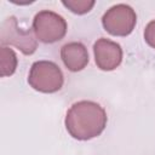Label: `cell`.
<instances>
[{"instance_id": "3957f363", "label": "cell", "mask_w": 155, "mask_h": 155, "mask_svg": "<svg viewBox=\"0 0 155 155\" xmlns=\"http://www.w3.org/2000/svg\"><path fill=\"white\" fill-rule=\"evenodd\" d=\"M33 31L39 41L53 44L64 38L67 33V22L61 15L44 10L35 15L33 19Z\"/></svg>"}, {"instance_id": "ba28073f", "label": "cell", "mask_w": 155, "mask_h": 155, "mask_svg": "<svg viewBox=\"0 0 155 155\" xmlns=\"http://www.w3.org/2000/svg\"><path fill=\"white\" fill-rule=\"evenodd\" d=\"M17 68V56L12 48L1 46L0 48V75L1 78L12 75Z\"/></svg>"}, {"instance_id": "30bf717a", "label": "cell", "mask_w": 155, "mask_h": 155, "mask_svg": "<svg viewBox=\"0 0 155 155\" xmlns=\"http://www.w3.org/2000/svg\"><path fill=\"white\" fill-rule=\"evenodd\" d=\"M144 39L149 46L155 48V19L147 24L144 29Z\"/></svg>"}, {"instance_id": "52a82bcc", "label": "cell", "mask_w": 155, "mask_h": 155, "mask_svg": "<svg viewBox=\"0 0 155 155\" xmlns=\"http://www.w3.org/2000/svg\"><path fill=\"white\" fill-rule=\"evenodd\" d=\"M61 58L70 71H80L88 63V52L84 44L73 41L61 48Z\"/></svg>"}, {"instance_id": "9c48e42d", "label": "cell", "mask_w": 155, "mask_h": 155, "mask_svg": "<svg viewBox=\"0 0 155 155\" xmlns=\"http://www.w3.org/2000/svg\"><path fill=\"white\" fill-rule=\"evenodd\" d=\"M62 4L68 7L71 12L76 13V15H84L91 11V8L94 6L96 1L93 0H63Z\"/></svg>"}, {"instance_id": "5b68a950", "label": "cell", "mask_w": 155, "mask_h": 155, "mask_svg": "<svg viewBox=\"0 0 155 155\" xmlns=\"http://www.w3.org/2000/svg\"><path fill=\"white\" fill-rule=\"evenodd\" d=\"M137 15L134 10L126 4H117L110 7L102 18L104 29L115 36H126L134 29Z\"/></svg>"}, {"instance_id": "6da1fadb", "label": "cell", "mask_w": 155, "mask_h": 155, "mask_svg": "<svg viewBox=\"0 0 155 155\" xmlns=\"http://www.w3.org/2000/svg\"><path fill=\"white\" fill-rule=\"evenodd\" d=\"M107 113L103 107L92 101L74 103L65 115V128L78 140L98 137L107 126Z\"/></svg>"}, {"instance_id": "7a4b0ae2", "label": "cell", "mask_w": 155, "mask_h": 155, "mask_svg": "<svg viewBox=\"0 0 155 155\" xmlns=\"http://www.w3.org/2000/svg\"><path fill=\"white\" fill-rule=\"evenodd\" d=\"M63 82V73L56 63L51 61H38L33 63L28 75V84L35 91L53 93L62 88Z\"/></svg>"}, {"instance_id": "8992f818", "label": "cell", "mask_w": 155, "mask_h": 155, "mask_svg": "<svg viewBox=\"0 0 155 155\" xmlns=\"http://www.w3.org/2000/svg\"><path fill=\"white\" fill-rule=\"evenodd\" d=\"M94 62L101 70L110 71L116 69L122 61L121 46L105 38L98 39L93 45Z\"/></svg>"}, {"instance_id": "277c9868", "label": "cell", "mask_w": 155, "mask_h": 155, "mask_svg": "<svg viewBox=\"0 0 155 155\" xmlns=\"http://www.w3.org/2000/svg\"><path fill=\"white\" fill-rule=\"evenodd\" d=\"M0 42L2 46L12 45L17 47L23 54H33L38 48V40L31 30H24L18 27L15 16H10L1 23Z\"/></svg>"}]
</instances>
